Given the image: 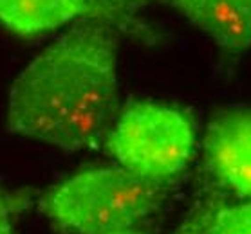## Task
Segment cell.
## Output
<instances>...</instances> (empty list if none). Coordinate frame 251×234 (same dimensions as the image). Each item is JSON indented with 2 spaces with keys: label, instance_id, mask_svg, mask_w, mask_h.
Listing matches in <instances>:
<instances>
[{
  "label": "cell",
  "instance_id": "5b68a950",
  "mask_svg": "<svg viewBox=\"0 0 251 234\" xmlns=\"http://www.w3.org/2000/svg\"><path fill=\"white\" fill-rule=\"evenodd\" d=\"M229 56L251 49V0H157Z\"/></svg>",
  "mask_w": 251,
  "mask_h": 234
},
{
  "label": "cell",
  "instance_id": "30bf717a",
  "mask_svg": "<svg viewBox=\"0 0 251 234\" xmlns=\"http://www.w3.org/2000/svg\"><path fill=\"white\" fill-rule=\"evenodd\" d=\"M101 234H143L141 231H136L134 229H123V231H110V233H101Z\"/></svg>",
  "mask_w": 251,
  "mask_h": 234
},
{
  "label": "cell",
  "instance_id": "3957f363",
  "mask_svg": "<svg viewBox=\"0 0 251 234\" xmlns=\"http://www.w3.org/2000/svg\"><path fill=\"white\" fill-rule=\"evenodd\" d=\"M105 149L132 175L168 188L194 160L197 130L184 108L157 101H132L120 110Z\"/></svg>",
  "mask_w": 251,
  "mask_h": 234
},
{
  "label": "cell",
  "instance_id": "277c9868",
  "mask_svg": "<svg viewBox=\"0 0 251 234\" xmlns=\"http://www.w3.org/2000/svg\"><path fill=\"white\" fill-rule=\"evenodd\" d=\"M202 155L219 188L251 200V108L219 112L206 128Z\"/></svg>",
  "mask_w": 251,
  "mask_h": 234
},
{
  "label": "cell",
  "instance_id": "8992f818",
  "mask_svg": "<svg viewBox=\"0 0 251 234\" xmlns=\"http://www.w3.org/2000/svg\"><path fill=\"white\" fill-rule=\"evenodd\" d=\"M87 0H0V23L22 38H34L78 22Z\"/></svg>",
  "mask_w": 251,
  "mask_h": 234
},
{
  "label": "cell",
  "instance_id": "52a82bcc",
  "mask_svg": "<svg viewBox=\"0 0 251 234\" xmlns=\"http://www.w3.org/2000/svg\"><path fill=\"white\" fill-rule=\"evenodd\" d=\"M172 234H251V200L229 204L215 193L206 194Z\"/></svg>",
  "mask_w": 251,
  "mask_h": 234
},
{
  "label": "cell",
  "instance_id": "7a4b0ae2",
  "mask_svg": "<svg viewBox=\"0 0 251 234\" xmlns=\"http://www.w3.org/2000/svg\"><path fill=\"white\" fill-rule=\"evenodd\" d=\"M165 196V186L147 182L121 166H107L65 178L42 194L38 206L63 231L101 234L134 229L159 209Z\"/></svg>",
  "mask_w": 251,
  "mask_h": 234
},
{
  "label": "cell",
  "instance_id": "9c48e42d",
  "mask_svg": "<svg viewBox=\"0 0 251 234\" xmlns=\"http://www.w3.org/2000/svg\"><path fill=\"white\" fill-rule=\"evenodd\" d=\"M27 204V198L20 193H9L0 188V234H13L15 216Z\"/></svg>",
  "mask_w": 251,
  "mask_h": 234
},
{
  "label": "cell",
  "instance_id": "ba28073f",
  "mask_svg": "<svg viewBox=\"0 0 251 234\" xmlns=\"http://www.w3.org/2000/svg\"><path fill=\"white\" fill-rule=\"evenodd\" d=\"M152 2L155 0H87L85 15L80 20L101 23L118 35H126L152 45L157 42V36L139 17Z\"/></svg>",
  "mask_w": 251,
  "mask_h": 234
},
{
  "label": "cell",
  "instance_id": "6da1fadb",
  "mask_svg": "<svg viewBox=\"0 0 251 234\" xmlns=\"http://www.w3.org/2000/svg\"><path fill=\"white\" fill-rule=\"evenodd\" d=\"M118 40L101 23H73L13 83L11 131L63 151L103 146L120 114Z\"/></svg>",
  "mask_w": 251,
  "mask_h": 234
}]
</instances>
